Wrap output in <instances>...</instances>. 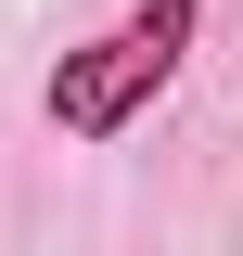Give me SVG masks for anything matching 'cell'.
<instances>
[{"label":"cell","instance_id":"cell-1","mask_svg":"<svg viewBox=\"0 0 243 256\" xmlns=\"http://www.w3.org/2000/svg\"><path fill=\"white\" fill-rule=\"evenodd\" d=\"M192 38H205V0H128L102 38L52 52V90H38V116H52L64 141H128V128L166 102V77L192 64Z\"/></svg>","mask_w":243,"mask_h":256}]
</instances>
